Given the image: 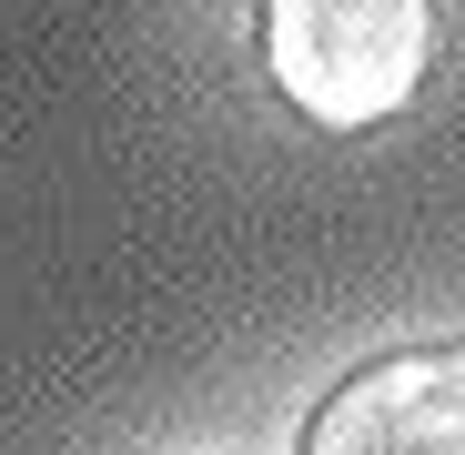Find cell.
<instances>
[{"mask_svg": "<svg viewBox=\"0 0 465 455\" xmlns=\"http://www.w3.org/2000/svg\"><path fill=\"white\" fill-rule=\"evenodd\" d=\"M303 455H465V344H405L354 364L314 405Z\"/></svg>", "mask_w": 465, "mask_h": 455, "instance_id": "obj_2", "label": "cell"}, {"mask_svg": "<svg viewBox=\"0 0 465 455\" xmlns=\"http://www.w3.org/2000/svg\"><path fill=\"white\" fill-rule=\"evenodd\" d=\"M263 82L324 132L395 122L435 61V0H263L253 11Z\"/></svg>", "mask_w": 465, "mask_h": 455, "instance_id": "obj_1", "label": "cell"}]
</instances>
